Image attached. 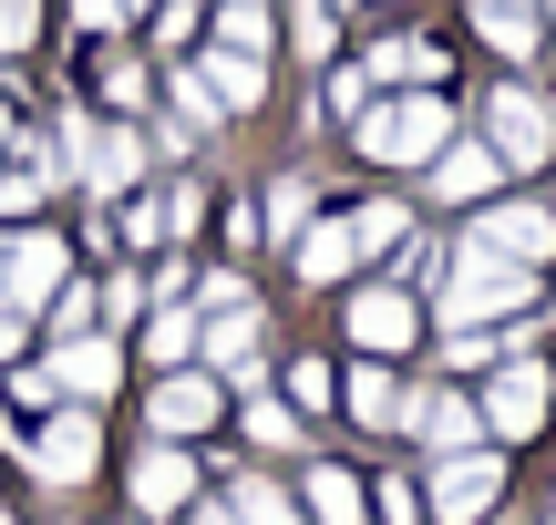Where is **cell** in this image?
Instances as JSON below:
<instances>
[{"instance_id": "6da1fadb", "label": "cell", "mask_w": 556, "mask_h": 525, "mask_svg": "<svg viewBox=\"0 0 556 525\" xmlns=\"http://www.w3.org/2000/svg\"><path fill=\"white\" fill-rule=\"evenodd\" d=\"M526 299H536V268H526V258H505V247H484V238H464V247H454V289H443L454 330L495 320V309H526Z\"/></svg>"}, {"instance_id": "7a4b0ae2", "label": "cell", "mask_w": 556, "mask_h": 525, "mask_svg": "<svg viewBox=\"0 0 556 525\" xmlns=\"http://www.w3.org/2000/svg\"><path fill=\"white\" fill-rule=\"evenodd\" d=\"M443 144H454V114H443L433 93H413V103H361V155H371V165H433Z\"/></svg>"}, {"instance_id": "3957f363", "label": "cell", "mask_w": 556, "mask_h": 525, "mask_svg": "<svg viewBox=\"0 0 556 525\" xmlns=\"http://www.w3.org/2000/svg\"><path fill=\"white\" fill-rule=\"evenodd\" d=\"M484 144H495L505 165H546L556 155V103L526 93V82H495V93H484Z\"/></svg>"}, {"instance_id": "277c9868", "label": "cell", "mask_w": 556, "mask_h": 525, "mask_svg": "<svg viewBox=\"0 0 556 525\" xmlns=\"http://www.w3.org/2000/svg\"><path fill=\"white\" fill-rule=\"evenodd\" d=\"M495 495H505V464H495V453L464 444V453H443V464H433V515L443 525H475Z\"/></svg>"}, {"instance_id": "5b68a950", "label": "cell", "mask_w": 556, "mask_h": 525, "mask_svg": "<svg viewBox=\"0 0 556 525\" xmlns=\"http://www.w3.org/2000/svg\"><path fill=\"white\" fill-rule=\"evenodd\" d=\"M93 464H103V423H93V412L41 423V444H31V474H41V485H83Z\"/></svg>"}, {"instance_id": "8992f818", "label": "cell", "mask_w": 556, "mask_h": 525, "mask_svg": "<svg viewBox=\"0 0 556 525\" xmlns=\"http://www.w3.org/2000/svg\"><path fill=\"white\" fill-rule=\"evenodd\" d=\"M546 392H556V382H546L536 361H505L495 382H484V402H475V412L505 433V444H516V433H536V423H546Z\"/></svg>"}, {"instance_id": "52a82bcc", "label": "cell", "mask_w": 556, "mask_h": 525, "mask_svg": "<svg viewBox=\"0 0 556 525\" xmlns=\"http://www.w3.org/2000/svg\"><path fill=\"white\" fill-rule=\"evenodd\" d=\"M413 330H422V309L402 299V289H361V299H351V341L371 350V361H392V350H413Z\"/></svg>"}, {"instance_id": "ba28073f", "label": "cell", "mask_w": 556, "mask_h": 525, "mask_svg": "<svg viewBox=\"0 0 556 525\" xmlns=\"http://www.w3.org/2000/svg\"><path fill=\"white\" fill-rule=\"evenodd\" d=\"M52 289H62V238L0 247V299H11V309H52Z\"/></svg>"}, {"instance_id": "9c48e42d", "label": "cell", "mask_w": 556, "mask_h": 525, "mask_svg": "<svg viewBox=\"0 0 556 525\" xmlns=\"http://www.w3.org/2000/svg\"><path fill=\"white\" fill-rule=\"evenodd\" d=\"M62 144H73V155H62V165H83V176H93L103 196L144 176V135H124V124H114V135H93V124H73V135H62Z\"/></svg>"}, {"instance_id": "30bf717a", "label": "cell", "mask_w": 556, "mask_h": 525, "mask_svg": "<svg viewBox=\"0 0 556 525\" xmlns=\"http://www.w3.org/2000/svg\"><path fill=\"white\" fill-rule=\"evenodd\" d=\"M475 238L536 268V258H556V206H526V196H516V206H484V217H475Z\"/></svg>"}, {"instance_id": "8fae6325", "label": "cell", "mask_w": 556, "mask_h": 525, "mask_svg": "<svg viewBox=\"0 0 556 525\" xmlns=\"http://www.w3.org/2000/svg\"><path fill=\"white\" fill-rule=\"evenodd\" d=\"M197 505V464H186L176 444H144V464H135V515H186Z\"/></svg>"}, {"instance_id": "7c38bea8", "label": "cell", "mask_w": 556, "mask_h": 525, "mask_svg": "<svg viewBox=\"0 0 556 525\" xmlns=\"http://www.w3.org/2000/svg\"><path fill=\"white\" fill-rule=\"evenodd\" d=\"M495 176H505L495 144H443V155H433V196H454V206H484Z\"/></svg>"}, {"instance_id": "4fadbf2b", "label": "cell", "mask_w": 556, "mask_h": 525, "mask_svg": "<svg viewBox=\"0 0 556 525\" xmlns=\"http://www.w3.org/2000/svg\"><path fill=\"white\" fill-rule=\"evenodd\" d=\"M217 423V382L206 371H165L155 382V433H206Z\"/></svg>"}, {"instance_id": "5bb4252c", "label": "cell", "mask_w": 556, "mask_h": 525, "mask_svg": "<svg viewBox=\"0 0 556 525\" xmlns=\"http://www.w3.org/2000/svg\"><path fill=\"white\" fill-rule=\"evenodd\" d=\"M62 361H52V382L62 392H83V402H103V392H114V341H93V330H83V341H52Z\"/></svg>"}, {"instance_id": "9a60e30c", "label": "cell", "mask_w": 556, "mask_h": 525, "mask_svg": "<svg viewBox=\"0 0 556 525\" xmlns=\"http://www.w3.org/2000/svg\"><path fill=\"white\" fill-rule=\"evenodd\" d=\"M413 433H422V444H443V453H464L484 433V412H475V392H433V402H413Z\"/></svg>"}, {"instance_id": "2e32d148", "label": "cell", "mask_w": 556, "mask_h": 525, "mask_svg": "<svg viewBox=\"0 0 556 525\" xmlns=\"http://www.w3.org/2000/svg\"><path fill=\"white\" fill-rule=\"evenodd\" d=\"M351 423H361V433H402V423H413V392H402L392 371L371 361V371L351 382Z\"/></svg>"}, {"instance_id": "e0dca14e", "label": "cell", "mask_w": 556, "mask_h": 525, "mask_svg": "<svg viewBox=\"0 0 556 525\" xmlns=\"http://www.w3.org/2000/svg\"><path fill=\"white\" fill-rule=\"evenodd\" d=\"M299 505H309L319 525H361V515H371V505H361V474H340V464H309Z\"/></svg>"}, {"instance_id": "ac0fdd59", "label": "cell", "mask_w": 556, "mask_h": 525, "mask_svg": "<svg viewBox=\"0 0 556 525\" xmlns=\"http://www.w3.org/2000/svg\"><path fill=\"white\" fill-rule=\"evenodd\" d=\"M268 41H278L268 0H217V52H248V62H268Z\"/></svg>"}, {"instance_id": "d6986e66", "label": "cell", "mask_w": 556, "mask_h": 525, "mask_svg": "<svg viewBox=\"0 0 556 525\" xmlns=\"http://www.w3.org/2000/svg\"><path fill=\"white\" fill-rule=\"evenodd\" d=\"M371 82H413V93H422V82H443V41H381V52H371Z\"/></svg>"}, {"instance_id": "ffe728a7", "label": "cell", "mask_w": 556, "mask_h": 525, "mask_svg": "<svg viewBox=\"0 0 556 525\" xmlns=\"http://www.w3.org/2000/svg\"><path fill=\"white\" fill-rule=\"evenodd\" d=\"M351 258H361V247H351V217H340V227H309V238H299V279H351Z\"/></svg>"}, {"instance_id": "44dd1931", "label": "cell", "mask_w": 556, "mask_h": 525, "mask_svg": "<svg viewBox=\"0 0 556 525\" xmlns=\"http://www.w3.org/2000/svg\"><path fill=\"white\" fill-rule=\"evenodd\" d=\"M197 73H206V82H217V103H238V114H248V103H258V93H268V62H248V52H206V62H197Z\"/></svg>"}, {"instance_id": "7402d4cb", "label": "cell", "mask_w": 556, "mask_h": 525, "mask_svg": "<svg viewBox=\"0 0 556 525\" xmlns=\"http://www.w3.org/2000/svg\"><path fill=\"white\" fill-rule=\"evenodd\" d=\"M227 515L238 525H289V495H278L268 474H238V485H227Z\"/></svg>"}, {"instance_id": "603a6c76", "label": "cell", "mask_w": 556, "mask_h": 525, "mask_svg": "<svg viewBox=\"0 0 556 525\" xmlns=\"http://www.w3.org/2000/svg\"><path fill=\"white\" fill-rule=\"evenodd\" d=\"M165 93H176V114H186V124H197V135H206V124H217V114H227V103H217V82H206V73H197V62H176V73H165Z\"/></svg>"}, {"instance_id": "cb8c5ba5", "label": "cell", "mask_w": 556, "mask_h": 525, "mask_svg": "<svg viewBox=\"0 0 556 525\" xmlns=\"http://www.w3.org/2000/svg\"><path fill=\"white\" fill-rule=\"evenodd\" d=\"M475 21H484V41H495L505 62H526V52H536V0H516V11H475Z\"/></svg>"}, {"instance_id": "d4e9b609", "label": "cell", "mask_w": 556, "mask_h": 525, "mask_svg": "<svg viewBox=\"0 0 556 525\" xmlns=\"http://www.w3.org/2000/svg\"><path fill=\"white\" fill-rule=\"evenodd\" d=\"M402 238H413L402 206H351V247H361V258H371V247H402Z\"/></svg>"}, {"instance_id": "484cf974", "label": "cell", "mask_w": 556, "mask_h": 525, "mask_svg": "<svg viewBox=\"0 0 556 525\" xmlns=\"http://www.w3.org/2000/svg\"><path fill=\"white\" fill-rule=\"evenodd\" d=\"M144 350H155V361H186V350H197V320H186V309H155V320H144Z\"/></svg>"}, {"instance_id": "4316f807", "label": "cell", "mask_w": 556, "mask_h": 525, "mask_svg": "<svg viewBox=\"0 0 556 525\" xmlns=\"http://www.w3.org/2000/svg\"><path fill=\"white\" fill-rule=\"evenodd\" d=\"M41 185H52V165H41V155H21L11 176H0V206H41Z\"/></svg>"}, {"instance_id": "83f0119b", "label": "cell", "mask_w": 556, "mask_h": 525, "mask_svg": "<svg viewBox=\"0 0 556 525\" xmlns=\"http://www.w3.org/2000/svg\"><path fill=\"white\" fill-rule=\"evenodd\" d=\"M289 392H299V412H330V402H340L330 361H299V371H289Z\"/></svg>"}, {"instance_id": "f1b7e54d", "label": "cell", "mask_w": 556, "mask_h": 525, "mask_svg": "<svg viewBox=\"0 0 556 525\" xmlns=\"http://www.w3.org/2000/svg\"><path fill=\"white\" fill-rule=\"evenodd\" d=\"M371 515H381V525H413V515H422V495H413V485H402V474H392V485L371 495Z\"/></svg>"}, {"instance_id": "f546056e", "label": "cell", "mask_w": 556, "mask_h": 525, "mask_svg": "<svg viewBox=\"0 0 556 525\" xmlns=\"http://www.w3.org/2000/svg\"><path fill=\"white\" fill-rule=\"evenodd\" d=\"M31 21H41V11H31V0H0V62H11V52H21V41H31Z\"/></svg>"}, {"instance_id": "4dcf8cb0", "label": "cell", "mask_w": 556, "mask_h": 525, "mask_svg": "<svg viewBox=\"0 0 556 525\" xmlns=\"http://www.w3.org/2000/svg\"><path fill=\"white\" fill-rule=\"evenodd\" d=\"M103 103H124V114H135V103H144V62H114V73H103Z\"/></svg>"}, {"instance_id": "1f68e13d", "label": "cell", "mask_w": 556, "mask_h": 525, "mask_svg": "<svg viewBox=\"0 0 556 525\" xmlns=\"http://www.w3.org/2000/svg\"><path fill=\"white\" fill-rule=\"evenodd\" d=\"M299 52H330V0H299Z\"/></svg>"}, {"instance_id": "d6a6232c", "label": "cell", "mask_w": 556, "mask_h": 525, "mask_svg": "<svg viewBox=\"0 0 556 525\" xmlns=\"http://www.w3.org/2000/svg\"><path fill=\"white\" fill-rule=\"evenodd\" d=\"M248 433H258V444H289L299 423H289V412H278V402H248Z\"/></svg>"}, {"instance_id": "836d02e7", "label": "cell", "mask_w": 556, "mask_h": 525, "mask_svg": "<svg viewBox=\"0 0 556 525\" xmlns=\"http://www.w3.org/2000/svg\"><path fill=\"white\" fill-rule=\"evenodd\" d=\"M114 11H124V0H73V21H83V31H103Z\"/></svg>"}, {"instance_id": "e575fe53", "label": "cell", "mask_w": 556, "mask_h": 525, "mask_svg": "<svg viewBox=\"0 0 556 525\" xmlns=\"http://www.w3.org/2000/svg\"><path fill=\"white\" fill-rule=\"evenodd\" d=\"M11 350H21V309L0 299V361H11Z\"/></svg>"}, {"instance_id": "d590c367", "label": "cell", "mask_w": 556, "mask_h": 525, "mask_svg": "<svg viewBox=\"0 0 556 525\" xmlns=\"http://www.w3.org/2000/svg\"><path fill=\"white\" fill-rule=\"evenodd\" d=\"M186 525H238V515H227V505H197V515H186Z\"/></svg>"}, {"instance_id": "8d00e7d4", "label": "cell", "mask_w": 556, "mask_h": 525, "mask_svg": "<svg viewBox=\"0 0 556 525\" xmlns=\"http://www.w3.org/2000/svg\"><path fill=\"white\" fill-rule=\"evenodd\" d=\"M475 11H516V0H475Z\"/></svg>"}, {"instance_id": "74e56055", "label": "cell", "mask_w": 556, "mask_h": 525, "mask_svg": "<svg viewBox=\"0 0 556 525\" xmlns=\"http://www.w3.org/2000/svg\"><path fill=\"white\" fill-rule=\"evenodd\" d=\"M124 11H155V0H124Z\"/></svg>"}, {"instance_id": "f35d334b", "label": "cell", "mask_w": 556, "mask_h": 525, "mask_svg": "<svg viewBox=\"0 0 556 525\" xmlns=\"http://www.w3.org/2000/svg\"><path fill=\"white\" fill-rule=\"evenodd\" d=\"M0 135H11V114H0Z\"/></svg>"}, {"instance_id": "ab89813d", "label": "cell", "mask_w": 556, "mask_h": 525, "mask_svg": "<svg viewBox=\"0 0 556 525\" xmlns=\"http://www.w3.org/2000/svg\"><path fill=\"white\" fill-rule=\"evenodd\" d=\"M546 11H556V0H546Z\"/></svg>"}, {"instance_id": "60d3db41", "label": "cell", "mask_w": 556, "mask_h": 525, "mask_svg": "<svg viewBox=\"0 0 556 525\" xmlns=\"http://www.w3.org/2000/svg\"><path fill=\"white\" fill-rule=\"evenodd\" d=\"M0 525H11V515H0Z\"/></svg>"}]
</instances>
